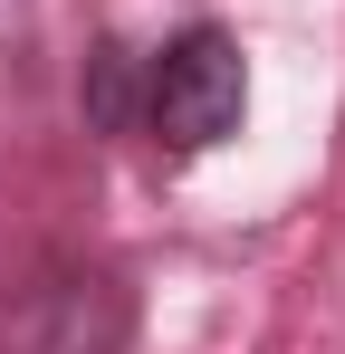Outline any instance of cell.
<instances>
[{
  "instance_id": "6da1fadb",
  "label": "cell",
  "mask_w": 345,
  "mask_h": 354,
  "mask_svg": "<svg viewBox=\"0 0 345 354\" xmlns=\"http://www.w3.org/2000/svg\"><path fill=\"white\" fill-rule=\"evenodd\" d=\"M0 354H134V288L96 259H39L0 297Z\"/></svg>"
},
{
  "instance_id": "7a4b0ae2",
  "label": "cell",
  "mask_w": 345,
  "mask_h": 354,
  "mask_svg": "<svg viewBox=\"0 0 345 354\" xmlns=\"http://www.w3.org/2000/svg\"><path fill=\"white\" fill-rule=\"evenodd\" d=\"M249 106V67H240V39L230 29H182L144 58V124L163 134L172 153H202L221 144Z\"/></svg>"
},
{
  "instance_id": "3957f363",
  "label": "cell",
  "mask_w": 345,
  "mask_h": 354,
  "mask_svg": "<svg viewBox=\"0 0 345 354\" xmlns=\"http://www.w3.org/2000/svg\"><path fill=\"white\" fill-rule=\"evenodd\" d=\"M87 106H96V124H125V115H134V58H125V48H96Z\"/></svg>"
}]
</instances>
